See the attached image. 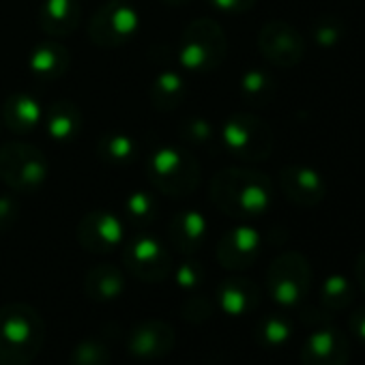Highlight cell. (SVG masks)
Masks as SVG:
<instances>
[{
    "label": "cell",
    "instance_id": "obj_36",
    "mask_svg": "<svg viewBox=\"0 0 365 365\" xmlns=\"http://www.w3.org/2000/svg\"><path fill=\"white\" fill-rule=\"evenodd\" d=\"M301 320H305V324H314L316 329H320V327L331 324V314H329V309L324 312L320 307H307L301 314Z\"/></svg>",
    "mask_w": 365,
    "mask_h": 365
},
{
    "label": "cell",
    "instance_id": "obj_30",
    "mask_svg": "<svg viewBox=\"0 0 365 365\" xmlns=\"http://www.w3.org/2000/svg\"><path fill=\"white\" fill-rule=\"evenodd\" d=\"M290 335H292V324L284 316H267L260 320V324L256 329L258 341L269 348L286 344L290 339Z\"/></svg>",
    "mask_w": 365,
    "mask_h": 365
},
{
    "label": "cell",
    "instance_id": "obj_15",
    "mask_svg": "<svg viewBox=\"0 0 365 365\" xmlns=\"http://www.w3.org/2000/svg\"><path fill=\"white\" fill-rule=\"evenodd\" d=\"M279 190L297 207H316L324 198L322 176L307 165H286L279 170Z\"/></svg>",
    "mask_w": 365,
    "mask_h": 365
},
{
    "label": "cell",
    "instance_id": "obj_19",
    "mask_svg": "<svg viewBox=\"0 0 365 365\" xmlns=\"http://www.w3.org/2000/svg\"><path fill=\"white\" fill-rule=\"evenodd\" d=\"M69 67H71L69 50L54 39H48L35 46L29 58L31 73L41 82H52V80L63 78L69 71Z\"/></svg>",
    "mask_w": 365,
    "mask_h": 365
},
{
    "label": "cell",
    "instance_id": "obj_37",
    "mask_svg": "<svg viewBox=\"0 0 365 365\" xmlns=\"http://www.w3.org/2000/svg\"><path fill=\"white\" fill-rule=\"evenodd\" d=\"M348 327H350V331H352L361 341H365V305L356 307V309L350 314Z\"/></svg>",
    "mask_w": 365,
    "mask_h": 365
},
{
    "label": "cell",
    "instance_id": "obj_13",
    "mask_svg": "<svg viewBox=\"0 0 365 365\" xmlns=\"http://www.w3.org/2000/svg\"><path fill=\"white\" fill-rule=\"evenodd\" d=\"M350 339L333 324L309 333L301 346V365H348Z\"/></svg>",
    "mask_w": 365,
    "mask_h": 365
},
{
    "label": "cell",
    "instance_id": "obj_9",
    "mask_svg": "<svg viewBox=\"0 0 365 365\" xmlns=\"http://www.w3.org/2000/svg\"><path fill=\"white\" fill-rule=\"evenodd\" d=\"M123 264L129 275L146 284L163 282L174 269L170 250L150 235H138L125 245Z\"/></svg>",
    "mask_w": 365,
    "mask_h": 365
},
{
    "label": "cell",
    "instance_id": "obj_27",
    "mask_svg": "<svg viewBox=\"0 0 365 365\" xmlns=\"http://www.w3.org/2000/svg\"><path fill=\"white\" fill-rule=\"evenodd\" d=\"M241 95L250 103H267L275 95V82L264 69H250L241 78Z\"/></svg>",
    "mask_w": 365,
    "mask_h": 365
},
{
    "label": "cell",
    "instance_id": "obj_22",
    "mask_svg": "<svg viewBox=\"0 0 365 365\" xmlns=\"http://www.w3.org/2000/svg\"><path fill=\"white\" fill-rule=\"evenodd\" d=\"M84 292L95 303L116 301L125 292V275L114 264H97L84 277Z\"/></svg>",
    "mask_w": 365,
    "mask_h": 365
},
{
    "label": "cell",
    "instance_id": "obj_33",
    "mask_svg": "<svg viewBox=\"0 0 365 365\" xmlns=\"http://www.w3.org/2000/svg\"><path fill=\"white\" fill-rule=\"evenodd\" d=\"M213 309H215L213 301L209 297L198 294V297H192V299H187L185 303H182L180 316H182V320H187L192 324H202L213 316Z\"/></svg>",
    "mask_w": 365,
    "mask_h": 365
},
{
    "label": "cell",
    "instance_id": "obj_4",
    "mask_svg": "<svg viewBox=\"0 0 365 365\" xmlns=\"http://www.w3.org/2000/svg\"><path fill=\"white\" fill-rule=\"evenodd\" d=\"M228 54V39L222 26L209 18H198L182 31L176 58L192 73H211L222 67Z\"/></svg>",
    "mask_w": 365,
    "mask_h": 365
},
{
    "label": "cell",
    "instance_id": "obj_8",
    "mask_svg": "<svg viewBox=\"0 0 365 365\" xmlns=\"http://www.w3.org/2000/svg\"><path fill=\"white\" fill-rule=\"evenodd\" d=\"M140 31V11L129 0H110L88 22V39L97 48L114 50L129 43Z\"/></svg>",
    "mask_w": 365,
    "mask_h": 365
},
{
    "label": "cell",
    "instance_id": "obj_24",
    "mask_svg": "<svg viewBox=\"0 0 365 365\" xmlns=\"http://www.w3.org/2000/svg\"><path fill=\"white\" fill-rule=\"evenodd\" d=\"M138 142L120 131L106 133L97 140V155L110 165H129L138 159Z\"/></svg>",
    "mask_w": 365,
    "mask_h": 365
},
{
    "label": "cell",
    "instance_id": "obj_7",
    "mask_svg": "<svg viewBox=\"0 0 365 365\" xmlns=\"http://www.w3.org/2000/svg\"><path fill=\"white\" fill-rule=\"evenodd\" d=\"M312 286L309 260L299 252L279 254L267 269V290L282 307L299 305Z\"/></svg>",
    "mask_w": 365,
    "mask_h": 365
},
{
    "label": "cell",
    "instance_id": "obj_5",
    "mask_svg": "<svg viewBox=\"0 0 365 365\" xmlns=\"http://www.w3.org/2000/svg\"><path fill=\"white\" fill-rule=\"evenodd\" d=\"M50 174L48 157L29 142H7L0 146V180L14 192L35 194L43 187Z\"/></svg>",
    "mask_w": 365,
    "mask_h": 365
},
{
    "label": "cell",
    "instance_id": "obj_26",
    "mask_svg": "<svg viewBox=\"0 0 365 365\" xmlns=\"http://www.w3.org/2000/svg\"><path fill=\"white\" fill-rule=\"evenodd\" d=\"M322 307L329 312H341L348 309L354 303V286L344 275H329L320 290Z\"/></svg>",
    "mask_w": 365,
    "mask_h": 365
},
{
    "label": "cell",
    "instance_id": "obj_10",
    "mask_svg": "<svg viewBox=\"0 0 365 365\" xmlns=\"http://www.w3.org/2000/svg\"><path fill=\"white\" fill-rule=\"evenodd\" d=\"M258 50L273 67L292 69L305 56V39L292 24L284 20H273L260 29Z\"/></svg>",
    "mask_w": 365,
    "mask_h": 365
},
{
    "label": "cell",
    "instance_id": "obj_21",
    "mask_svg": "<svg viewBox=\"0 0 365 365\" xmlns=\"http://www.w3.org/2000/svg\"><path fill=\"white\" fill-rule=\"evenodd\" d=\"M43 123L52 140L73 142L82 131L84 118H82V110L78 108V103L58 99L43 110Z\"/></svg>",
    "mask_w": 365,
    "mask_h": 365
},
{
    "label": "cell",
    "instance_id": "obj_18",
    "mask_svg": "<svg viewBox=\"0 0 365 365\" xmlns=\"http://www.w3.org/2000/svg\"><path fill=\"white\" fill-rule=\"evenodd\" d=\"M37 22L48 37H67L76 33L82 22V5L78 0H43Z\"/></svg>",
    "mask_w": 365,
    "mask_h": 365
},
{
    "label": "cell",
    "instance_id": "obj_35",
    "mask_svg": "<svg viewBox=\"0 0 365 365\" xmlns=\"http://www.w3.org/2000/svg\"><path fill=\"white\" fill-rule=\"evenodd\" d=\"M209 3L215 9L226 11V14H243V11H250L258 0H209Z\"/></svg>",
    "mask_w": 365,
    "mask_h": 365
},
{
    "label": "cell",
    "instance_id": "obj_23",
    "mask_svg": "<svg viewBox=\"0 0 365 365\" xmlns=\"http://www.w3.org/2000/svg\"><path fill=\"white\" fill-rule=\"evenodd\" d=\"M187 95V84L178 71L163 69L150 86V103L159 112L176 110Z\"/></svg>",
    "mask_w": 365,
    "mask_h": 365
},
{
    "label": "cell",
    "instance_id": "obj_3",
    "mask_svg": "<svg viewBox=\"0 0 365 365\" xmlns=\"http://www.w3.org/2000/svg\"><path fill=\"white\" fill-rule=\"evenodd\" d=\"M146 178L150 185L170 198H187L198 192L202 170L198 159L182 146L161 144L146 157Z\"/></svg>",
    "mask_w": 365,
    "mask_h": 365
},
{
    "label": "cell",
    "instance_id": "obj_1",
    "mask_svg": "<svg viewBox=\"0 0 365 365\" xmlns=\"http://www.w3.org/2000/svg\"><path fill=\"white\" fill-rule=\"evenodd\" d=\"M211 202L235 220L264 215L273 202V182L264 172L224 168L211 180Z\"/></svg>",
    "mask_w": 365,
    "mask_h": 365
},
{
    "label": "cell",
    "instance_id": "obj_2",
    "mask_svg": "<svg viewBox=\"0 0 365 365\" xmlns=\"http://www.w3.org/2000/svg\"><path fill=\"white\" fill-rule=\"evenodd\" d=\"M46 344L43 316L29 303L0 307V365H31Z\"/></svg>",
    "mask_w": 365,
    "mask_h": 365
},
{
    "label": "cell",
    "instance_id": "obj_20",
    "mask_svg": "<svg viewBox=\"0 0 365 365\" xmlns=\"http://www.w3.org/2000/svg\"><path fill=\"white\" fill-rule=\"evenodd\" d=\"M43 118L41 101L31 93H14L3 106V125L11 133H31Z\"/></svg>",
    "mask_w": 365,
    "mask_h": 365
},
{
    "label": "cell",
    "instance_id": "obj_39",
    "mask_svg": "<svg viewBox=\"0 0 365 365\" xmlns=\"http://www.w3.org/2000/svg\"><path fill=\"white\" fill-rule=\"evenodd\" d=\"M163 3L170 5V7H185V5L194 3V0H163Z\"/></svg>",
    "mask_w": 365,
    "mask_h": 365
},
{
    "label": "cell",
    "instance_id": "obj_11",
    "mask_svg": "<svg viewBox=\"0 0 365 365\" xmlns=\"http://www.w3.org/2000/svg\"><path fill=\"white\" fill-rule=\"evenodd\" d=\"M76 239L80 247L91 254H110L123 245L125 226L114 211L95 209L80 220L76 228Z\"/></svg>",
    "mask_w": 365,
    "mask_h": 365
},
{
    "label": "cell",
    "instance_id": "obj_17",
    "mask_svg": "<svg viewBox=\"0 0 365 365\" xmlns=\"http://www.w3.org/2000/svg\"><path fill=\"white\" fill-rule=\"evenodd\" d=\"M215 297L220 309L226 312L228 316H245L260 305L262 292L254 279L235 275V277H226L217 286Z\"/></svg>",
    "mask_w": 365,
    "mask_h": 365
},
{
    "label": "cell",
    "instance_id": "obj_31",
    "mask_svg": "<svg viewBox=\"0 0 365 365\" xmlns=\"http://www.w3.org/2000/svg\"><path fill=\"white\" fill-rule=\"evenodd\" d=\"M174 282H176L178 288H182V290H196V288H200L202 282H205V267H202L196 258L182 260V262L174 269Z\"/></svg>",
    "mask_w": 365,
    "mask_h": 365
},
{
    "label": "cell",
    "instance_id": "obj_14",
    "mask_svg": "<svg viewBox=\"0 0 365 365\" xmlns=\"http://www.w3.org/2000/svg\"><path fill=\"white\" fill-rule=\"evenodd\" d=\"M262 250L260 232L252 226H237L228 230L217 243V260L228 271H245L250 269Z\"/></svg>",
    "mask_w": 365,
    "mask_h": 365
},
{
    "label": "cell",
    "instance_id": "obj_16",
    "mask_svg": "<svg viewBox=\"0 0 365 365\" xmlns=\"http://www.w3.org/2000/svg\"><path fill=\"white\" fill-rule=\"evenodd\" d=\"M207 235H209V222L196 209L178 211L168 226L170 245L182 256H194L207 241Z\"/></svg>",
    "mask_w": 365,
    "mask_h": 365
},
{
    "label": "cell",
    "instance_id": "obj_40",
    "mask_svg": "<svg viewBox=\"0 0 365 365\" xmlns=\"http://www.w3.org/2000/svg\"><path fill=\"white\" fill-rule=\"evenodd\" d=\"M129 3H131V0H129Z\"/></svg>",
    "mask_w": 365,
    "mask_h": 365
},
{
    "label": "cell",
    "instance_id": "obj_6",
    "mask_svg": "<svg viewBox=\"0 0 365 365\" xmlns=\"http://www.w3.org/2000/svg\"><path fill=\"white\" fill-rule=\"evenodd\" d=\"M224 148L243 161H264L273 153L275 135L267 120L256 114H235L222 127Z\"/></svg>",
    "mask_w": 365,
    "mask_h": 365
},
{
    "label": "cell",
    "instance_id": "obj_38",
    "mask_svg": "<svg viewBox=\"0 0 365 365\" xmlns=\"http://www.w3.org/2000/svg\"><path fill=\"white\" fill-rule=\"evenodd\" d=\"M354 277H356V284L361 286V290L365 292V252H361L356 256V262H354Z\"/></svg>",
    "mask_w": 365,
    "mask_h": 365
},
{
    "label": "cell",
    "instance_id": "obj_29",
    "mask_svg": "<svg viewBox=\"0 0 365 365\" xmlns=\"http://www.w3.org/2000/svg\"><path fill=\"white\" fill-rule=\"evenodd\" d=\"M178 138L185 142L187 146H198V148H209L215 142V129L207 118L200 116H192L180 120L178 129H176Z\"/></svg>",
    "mask_w": 365,
    "mask_h": 365
},
{
    "label": "cell",
    "instance_id": "obj_32",
    "mask_svg": "<svg viewBox=\"0 0 365 365\" xmlns=\"http://www.w3.org/2000/svg\"><path fill=\"white\" fill-rule=\"evenodd\" d=\"M344 31H341V22L337 18H318L312 24V37L318 46H335L341 39Z\"/></svg>",
    "mask_w": 365,
    "mask_h": 365
},
{
    "label": "cell",
    "instance_id": "obj_34",
    "mask_svg": "<svg viewBox=\"0 0 365 365\" xmlns=\"http://www.w3.org/2000/svg\"><path fill=\"white\" fill-rule=\"evenodd\" d=\"M20 220V205L11 196H0V232L11 230Z\"/></svg>",
    "mask_w": 365,
    "mask_h": 365
},
{
    "label": "cell",
    "instance_id": "obj_12",
    "mask_svg": "<svg viewBox=\"0 0 365 365\" xmlns=\"http://www.w3.org/2000/svg\"><path fill=\"white\" fill-rule=\"evenodd\" d=\"M176 346V331L170 322L159 318H148L138 324L127 335V350L133 359L155 361L163 359Z\"/></svg>",
    "mask_w": 365,
    "mask_h": 365
},
{
    "label": "cell",
    "instance_id": "obj_25",
    "mask_svg": "<svg viewBox=\"0 0 365 365\" xmlns=\"http://www.w3.org/2000/svg\"><path fill=\"white\" fill-rule=\"evenodd\" d=\"M157 211H159L157 198L144 190L129 194L125 200V209H123L125 220L135 228H148L157 220Z\"/></svg>",
    "mask_w": 365,
    "mask_h": 365
},
{
    "label": "cell",
    "instance_id": "obj_28",
    "mask_svg": "<svg viewBox=\"0 0 365 365\" xmlns=\"http://www.w3.org/2000/svg\"><path fill=\"white\" fill-rule=\"evenodd\" d=\"M110 363H112V350L108 341L99 337L82 339L69 356V365H110Z\"/></svg>",
    "mask_w": 365,
    "mask_h": 365
}]
</instances>
